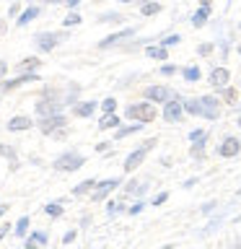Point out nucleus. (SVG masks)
<instances>
[{"label":"nucleus","mask_w":241,"mask_h":249,"mask_svg":"<svg viewBox=\"0 0 241 249\" xmlns=\"http://www.w3.org/2000/svg\"><path fill=\"white\" fill-rule=\"evenodd\" d=\"M86 163L83 156H78V153H62L57 161H54V169H60V171H75V169H81Z\"/></svg>","instance_id":"f257e3e1"},{"label":"nucleus","mask_w":241,"mask_h":249,"mask_svg":"<svg viewBox=\"0 0 241 249\" xmlns=\"http://www.w3.org/2000/svg\"><path fill=\"white\" fill-rule=\"evenodd\" d=\"M127 117H132V120H138V124H143V122H153V117H155V109H153L151 104L127 107Z\"/></svg>","instance_id":"f03ea898"},{"label":"nucleus","mask_w":241,"mask_h":249,"mask_svg":"<svg viewBox=\"0 0 241 249\" xmlns=\"http://www.w3.org/2000/svg\"><path fill=\"white\" fill-rule=\"evenodd\" d=\"M197 104H200V114H205V117H210V120H215L218 117V99H213V96H205V99H197Z\"/></svg>","instance_id":"7ed1b4c3"},{"label":"nucleus","mask_w":241,"mask_h":249,"mask_svg":"<svg viewBox=\"0 0 241 249\" xmlns=\"http://www.w3.org/2000/svg\"><path fill=\"white\" fill-rule=\"evenodd\" d=\"M239 151H241V143L236 138H225L221 143V148H218V153H221L223 159H231V156H236Z\"/></svg>","instance_id":"20e7f679"},{"label":"nucleus","mask_w":241,"mask_h":249,"mask_svg":"<svg viewBox=\"0 0 241 249\" xmlns=\"http://www.w3.org/2000/svg\"><path fill=\"white\" fill-rule=\"evenodd\" d=\"M39 127H42V132H54L57 127H65V117H62V114L47 117V120L39 122Z\"/></svg>","instance_id":"39448f33"},{"label":"nucleus","mask_w":241,"mask_h":249,"mask_svg":"<svg viewBox=\"0 0 241 249\" xmlns=\"http://www.w3.org/2000/svg\"><path fill=\"white\" fill-rule=\"evenodd\" d=\"M145 96L153 101H166V99H171V91L166 86H151V89H145Z\"/></svg>","instance_id":"423d86ee"},{"label":"nucleus","mask_w":241,"mask_h":249,"mask_svg":"<svg viewBox=\"0 0 241 249\" xmlns=\"http://www.w3.org/2000/svg\"><path fill=\"white\" fill-rule=\"evenodd\" d=\"M151 145H153V140H151V143H148L145 148H140V151H135V153H130V156H127V161H124V169H127V171H132V169H138V163L143 161V156H145V151H148V148H151Z\"/></svg>","instance_id":"0eeeda50"},{"label":"nucleus","mask_w":241,"mask_h":249,"mask_svg":"<svg viewBox=\"0 0 241 249\" xmlns=\"http://www.w3.org/2000/svg\"><path fill=\"white\" fill-rule=\"evenodd\" d=\"M117 184H120V179H106V182H101V184H99V190L93 192V200H96V202H99V200H104V197L114 190Z\"/></svg>","instance_id":"6e6552de"},{"label":"nucleus","mask_w":241,"mask_h":249,"mask_svg":"<svg viewBox=\"0 0 241 249\" xmlns=\"http://www.w3.org/2000/svg\"><path fill=\"white\" fill-rule=\"evenodd\" d=\"M163 117H166L169 122H176L179 117H182V107H179V101H169L166 109H163Z\"/></svg>","instance_id":"1a4fd4ad"},{"label":"nucleus","mask_w":241,"mask_h":249,"mask_svg":"<svg viewBox=\"0 0 241 249\" xmlns=\"http://www.w3.org/2000/svg\"><path fill=\"white\" fill-rule=\"evenodd\" d=\"M54 44H57V36H54V34H36V47H39V50H52V47Z\"/></svg>","instance_id":"9d476101"},{"label":"nucleus","mask_w":241,"mask_h":249,"mask_svg":"<svg viewBox=\"0 0 241 249\" xmlns=\"http://www.w3.org/2000/svg\"><path fill=\"white\" fill-rule=\"evenodd\" d=\"M31 124H34V122H31L29 117H13V120L8 122V130H11V132H16V130H29Z\"/></svg>","instance_id":"9b49d317"},{"label":"nucleus","mask_w":241,"mask_h":249,"mask_svg":"<svg viewBox=\"0 0 241 249\" xmlns=\"http://www.w3.org/2000/svg\"><path fill=\"white\" fill-rule=\"evenodd\" d=\"M210 83H213V86H225V83H228V70H225V68L213 70V73H210Z\"/></svg>","instance_id":"f8f14e48"},{"label":"nucleus","mask_w":241,"mask_h":249,"mask_svg":"<svg viewBox=\"0 0 241 249\" xmlns=\"http://www.w3.org/2000/svg\"><path fill=\"white\" fill-rule=\"evenodd\" d=\"M31 81H39V78H36V75H21V78H16V81L3 83V89L8 91V89H16V86H21V83H31Z\"/></svg>","instance_id":"ddd939ff"},{"label":"nucleus","mask_w":241,"mask_h":249,"mask_svg":"<svg viewBox=\"0 0 241 249\" xmlns=\"http://www.w3.org/2000/svg\"><path fill=\"white\" fill-rule=\"evenodd\" d=\"M130 34H132V29H124V31H120V34H112V36H106L104 42H101V47H109V44L120 42V39H124V36H130Z\"/></svg>","instance_id":"4468645a"},{"label":"nucleus","mask_w":241,"mask_h":249,"mask_svg":"<svg viewBox=\"0 0 241 249\" xmlns=\"http://www.w3.org/2000/svg\"><path fill=\"white\" fill-rule=\"evenodd\" d=\"M207 11H210V3H205V5H202V11H197V16L192 18V23H194V26H202V23L207 21Z\"/></svg>","instance_id":"2eb2a0df"},{"label":"nucleus","mask_w":241,"mask_h":249,"mask_svg":"<svg viewBox=\"0 0 241 249\" xmlns=\"http://www.w3.org/2000/svg\"><path fill=\"white\" fill-rule=\"evenodd\" d=\"M117 124H120V117H114V114H106L104 120H101V124H99V127H101V130H109V127H117Z\"/></svg>","instance_id":"dca6fc26"},{"label":"nucleus","mask_w":241,"mask_h":249,"mask_svg":"<svg viewBox=\"0 0 241 249\" xmlns=\"http://www.w3.org/2000/svg\"><path fill=\"white\" fill-rule=\"evenodd\" d=\"M93 109H96V104H93V101H88V104L75 107V114H78V117H88V114H93Z\"/></svg>","instance_id":"f3484780"},{"label":"nucleus","mask_w":241,"mask_h":249,"mask_svg":"<svg viewBox=\"0 0 241 249\" xmlns=\"http://www.w3.org/2000/svg\"><path fill=\"white\" fill-rule=\"evenodd\" d=\"M36 13H39V8H29V11H23V16L18 18V26H26L31 18H36Z\"/></svg>","instance_id":"a211bd4d"},{"label":"nucleus","mask_w":241,"mask_h":249,"mask_svg":"<svg viewBox=\"0 0 241 249\" xmlns=\"http://www.w3.org/2000/svg\"><path fill=\"white\" fill-rule=\"evenodd\" d=\"M54 109H57V104H47V101H39V104H36V112L39 114H52Z\"/></svg>","instance_id":"6ab92c4d"},{"label":"nucleus","mask_w":241,"mask_h":249,"mask_svg":"<svg viewBox=\"0 0 241 249\" xmlns=\"http://www.w3.org/2000/svg\"><path fill=\"white\" fill-rule=\"evenodd\" d=\"M148 57H158V60H166V50H161V47H148Z\"/></svg>","instance_id":"aec40b11"},{"label":"nucleus","mask_w":241,"mask_h":249,"mask_svg":"<svg viewBox=\"0 0 241 249\" xmlns=\"http://www.w3.org/2000/svg\"><path fill=\"white\" fill-rule=\"evenodd\" d=\"M158 11H161L158 3H145L143 5V16H153V13H158Z\"/></svg>","instance_id":"412c9836"},{"label":"nucleus","mask_w":241,"mask_h":249,"mask_svg":"<svg viewBox=\"0 0 241 249\" xmlns=\"http://www.w3.org/2000/svg\"><path fill=\"white\" fill-rule=\"evenodd\" d=\"M93 184H96V182H93V179H86L83 184H78V187H75V195H83V192H88Z\"/></svg>","instance_id":"4be33fe9"},{"label":"nucleus","mask_w":241,"mask_h":249,"mask_svg":"<svg viewBox=\"0 0 241 249\" xmlns=\"http://www.w3.org/2000/svg\"><path fill=\"white\" fill-rule=\"evenodd\" d=\"M184 78H187V81H197V78H200V68H187Z\"/></svg>","instance_id":"5701e85b"},{"label":"nucleus","mask_w":241,"mask_h":249,"mask_svg":"<svg viewBox=\"0 0 241 249\" xmlns=\"http://www.w3.org/2000/svg\"><path fill=\"white\" fill-rule=\"evenodd\" d=\"M26 229H29V218H21V221L16 223V233H18V236H23V233H26Z\"/></svg>","instance_id":"b1692460"},{"label":"nucleus","mask_w":241,"mask_h":249,"mask_svg":"<svg viewBox=\"0 0 241 249\" xmlns=\"http://www.w3.org/2000/svg\"><path fill=\"white\" fill-rule=\"evenodd\" d=\"M187 112H192V114H200V104H197V99H192V101H187L184 104Z\"/></svg>","instance_id":"393cba45"},{"label":"nucleus","mask_w":241,"mask_h":249,"mask_svg":"<svg viewBox=\"0 0 241 249\" xmlns=\"http://www.w3.org/2000/svg\"><path fill=\"white\" fill-rule=\"evenodd\" d=\"M140 127H143V124H132V127H124V130L117 132V138H124V135H130V132H138Z\"/></svg>","instance_id":"a878e982"},{"label":"nucleus","mask_w":241,"mask_h":249,"mask_svg":"<svg viewBox=\"0 0 241 249\" xmlns=\"http://www.w3.org/2000/svg\"><path fill=\"white\" fill-rule=\"evenodd\" d=\"M73 23H81V16H78V13H73V16H68V18H65V26H73Z\"/></svg>","instance_id":"bb28decb"},{"label":"nucleus","mask_w":241,"mask_h":249,"mask_svg":"<svg viewBox=\"0 0 241 249\" xmlns=\"http://www.w3.org/2000/svg\"><path fill=\"white\" fill-rule=\"evenodd\" d=\"M114 104H117L114 99H106V101H104V112H106V114H112V112H114Z\"/></svg>","instance_id":"cd10ccee"},{"label":"nucleus","mask_w":241,"mask_h":249,"mask_svg":"<svg viewBox=\"0 0 241 249\" xmlns=\"http://www.w3.org/2000/svg\"><path fill=\"white\" fill-rule=\"evenodd\" d=\"M36 65H39V60H26V62H21L23 70H31V68H36Z\"/></svg>","instance_id":"c85d7f7f"},{"label":"nucleus","mask_w":241,"mask_h":249,"mask_svg":"<svg viewBox=\"0 0 241 249\" xmlns=\"http://www.w3.org/2000/svg\"><path fill=\"white\" fill-rule=\"evenodd\" d=\"M47 213H50V215H60L62 208H60V205H47Z\"/></svg>","instance_id":"c756f323"},{"label":"nucleus","mask_w":241,"mask_h":249,"mask_svg":"<svg viewBox=\"0 0 241 249\" xmlns=\"http://www.w3.org/2000/svg\"><path fill=\"white\" fill-rule=\"evenodd\" d=\"M223 96H225V101H231V104H233V101H236V91H233V89H228V91L223 93Z\"/></svg>","instance_id":"7c9ffc66"},{"label":"nucleus","mask_w":241,"mask_h":249,"mask_svg":"<svg viewBox=\"0 0 241 249\" xmlns=\"http://www.w3.org/2000/svg\"><path fill=\"white\" fill-rule=\"evenodd\" d=\"M75 239V233L73 231H70V233H65V236H62V241H65V244H70V241H73Z\"/></svg>","instance_id":"2f4dec72"},{"label":"nucleus","mask_w":241,"mask_h":249,"mask_svg":"<svg viewBox=\"0 0 241 249\" xmlns=\"http://www.w3.org/2000/svg\"><path fill=\"white\" fill-rule=\"evenodd\" d=\"M179 42V36L174 34V36H169V39H163V44H176Z\"/></svg>","instance_id":"473e14b6"},{"label":"nucleus","mask_w":241,"mask_h":249,"mask_svg":"<svg viewBox=\"0 0 241 249\" xmlns=\"http://www.w3.org/2000/svg\"><path fill=\"white\" fill-rule=\"evenodd\" d=\"M166 197H169V195H158V197H155V202H153V205H161V202H166Z\"/></svg>","instance_id":"72a5a7b5"},{"label":"nucleus","mask_w":241,"mask_h":249,"mask_svg":"<svg viewBox=\"0 0 241 249\" xmlns=\"http://www.w3.org/2000/svg\"><path fill=\"white\" fill-rule=\"evenodd\" d=\"M0 153H3V156H11V159H13V151H11V148H3V145H0Z\"/></svg>","instance_id":"f704fd0d"},{"label":"nucleus","mask_w":241,"mask_h":249,"mask_svg":"<svg viewBox=\"0 0 241 249\" xmlns=\"http://www.w3.org/2000/svg\"><path fill=\"white\" fill-rule=\"evenodd\" d=\"M200 52H202V54H210V52H213V47L205 44V47H200Z\"/></svg>","instance_id":"c9c22d12"},{"label":"nucleus","mask_w":241,"mask_h":249,"mask_svg":"<svg viewBox=\"0 0 241 249\" xmlns=\"http://www.w3.org/2000/svg\"><path fill=\"white\" fill-rule=\"evenodd\" d=\"M8 73V65H5V62H0V78H3Z\"/></svg>","instance_id":"e433bc0d"},{"label":"nucleus","mask_w":241,"mask_h":249,"mask_svg":"<svg viewBox=\"0 0 241 249\" xmlns=\"http://www.w3.org/2000/svg\"><path fill=\"white\" fill-rule=\"evenodd\" d=\"M26 249H39V244H36V241H31V239H29V244H26Z\"/></svg>","instance_id":"4c0bfd02"},{"label":"nucleus","mask_w":241,"mask_h":249,"mask_svg":"<svg viewBox=\"0 0 241 249\" xmlns=\"http://www.w3.org/2000/svg\"><path fill=\"white\" fill-rule=\"evenodd\" d=\"M3 31H5V26H3V21H0V34H3Z\"/></svg>","instance_id":"58836bf2"},{"label":"nucleus","mask_w":241,"mask_h":249,"mask_svg":"<svg viewBox=\"0 0 241 249\" xmlns=\"http://www.w3.org/2000/svg\"><path fill=\"white\" fill-rule=\"evenodd\" d=\"M5 213V205H0V215H3Z\"/></svg>","instance_id":"ea45409f"},{"label":"nucleus","mask_w":241,"mask_h":249,"mask_svg":"<svg viewBox=\"0 0 241 249\" xmlns=\"http://www.w3.org/2000/svg\"><path fill=\"white\" fill-rule=\"evenodd\" d=\"M5 231H8V229H0V239H3V233H5Z\"/></svg>","instance_id":"a19ab883"},{"label":"nucleus","mask_w":241,"mask_h":249,"mask_svg":"<svg viewBox=\"0 0 241 249\" xmlns=\"http://www.w3.org/2000/svg\"><path fill=\"white\" fill-rule=\"evenodd\" d=\"M239 124H241V120H239Z\"/></svg>","instance_id":"79ce46f5"}]
</instances>
